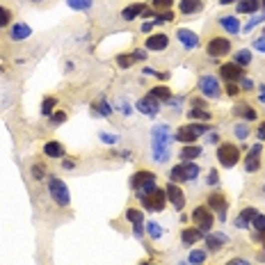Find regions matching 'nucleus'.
<instances>
[{
    "mask_svg": "<svg viewBox=\"0 0 265 265\" xmlns=\"http://www.w3.org/2000/svg\"><path fill=\"white\" fill-rule=\"evenodd\" d=\"M151 137H153V158H156L158 163H165L169 158V142H172V137H169L167 133V126H158V128L151 130Z\"/></svg>",
    "mask_w": 265,
    "mask_h": 265,
    "instance_id": "1",
    "label": "nucleus"
},
{
    "mask_svg": "<svg viewBox=\"0 0 265 265\" xmlns=\"http://www.w3.org/2000/svg\"><path fill=\"white\" fill-rule=\"evenodd\" d=\"M217 163L222 165L224 169H231L240 163V149L238 144H233V142H222V144L217 146Z\"/></svg>",
    "mask_w": 265,
    "mask_h": 265,
    "instance_id": "2",
    "label": "nucleus"
},
{
    "mask_svg": "<svg viewBox=\"0 0 265 265\" xmlns=\"http://www.w3.org/2000/svg\"><path fill=\"white\" fill-rule=\"evenodd\" d=\"M192 222H195V227L201 233H211L213 227H215V215H213V211L208 206H197L192 211Z\"/></svg>",
    "mask_w": 265,
    "mask_h": 265,
    "instance_id": "3",
    "label": "nucleus"
},
{
    "mask_svg": "<svg viewBox=\"0 0 265 265\" xmlns=\"http://www.w3.org/2000/svg\"><path fill=\"white\" fill-rule=\"evenodd\" d=\"M206 130H208V124H190V126H181L179 130H176V140L183 142V144H195L197 140H199V135H204Z\"/></svg>",
    "mask_w": 265,
    "mask_h": 265,
    "instance_id": "4",
    "label": "nucleus"
},
{
    "mask_svg": "<svg viewBox=\"0 0 265 265\" xmlns=\"http://www.w3.org/2000/svg\"><path fill=\"white\" fill-rule=\"evenodd\" d=\"M48 195H50V199H53L57 206H62V208H66L69 201H71L69 188H66V183L60 181V179H50L48 181Z\"/></svg>",
    "mask_w": 265,
    "mask_h": 265,
    "instance_id": "5",
    "label": "nucleus"
},
{
    "mask_svg": "<svg viewBox=\"0 0 265 265\" xmlns=\"http://www.w3.org/2000/svg\"><path fill=\"white\" fill-rule=\"evenodd\" d=\"M206 53L211 57H227L231 53V39L217 34V37H211L208 43H206Z\"/></svg>",
    "mask_w": 265,
    "mask_h": 265,
    "instance_id": "6",
    "label": "nucleus"
},
{
    "mask_svg": "<svg viewBox=\"0 0 265 265\" xmlns=\"http://www.w3.org/2000/svg\"><path fill=\"white\" fill-rule=\"evenodd\" d=\"M140 201H142V206H144L146 211L160 213V211H165V206H167V195H165V190L156 188L151 195L140 197Z\"/></svg>",
    "mask_w": 265,
    "mask_h": 265,
    "instance_id": "7",
    "label": "nucleus"
},
{
    "mask_svg": "<svg viewBox=\"0 0 265 265\" xmlns=\"http://www.w3.org/2000/svg\"><path fill=\"white\" fill-rule=\"evenodd\" d=\"M197 87H199V92L204 94L206 98H213V101H215V98L222 96V87H220V80H217L215 76H201Z\"/></svg>",
    "mask_w": 265,
    "mask_h": 265,
    "instance_id": "8",
    "label": "nucleus"
},
{
    "mask_svg": "<svg viewBox=\"0 0 265 265\" xmlns=\"http://www.w3.org/2000/svg\"><path fill=\"white\" fill-rule=\"evenodd\" d=\"M206 206L211 208V211H217V215H220V220H227V211H229V199L222 195V192H211L208 195V199H206Z\"/></svg>",
    "mask_w": 265,
    "mask_h": 265,
    "instance_id": "9",
    "label": "nucleus"
},
{
    "mask_svg": "<svg viewBox=\"0 0 265 265\" xmlns=\"http://www.w3.org/2000/svg\"><path fill=\"white\" fill-rule=\"evenodd\" d=\"M165 195H167L169 204H172L176 211H183L185 208V192L179 188V183H172V181H169V183L165 185Z\"/></svg>",
    "mask_w": 265,
    "mask_h": 265,
    "instance_id": "10",
    "label": "nucleus"
},
{
    "mask_svg": "<svg viewBox=\"0 0 265 265\" xmlns=\"http://www.w3.org/2000/svg\"><path fill=\"white\" fill-rule=\"evenodd\" d=\"M220 78H224V82H240L245 78V69L236 62H227L220 66Z\"/></svg>",
    "mask_w": 265,
    "mask_h": 265,
    "instance_id": "11",
    "label": "nucleus"
},
{
    "mask_svg": "<svg viewBox=\"0 0 265 265\" xmlns=\"http://www.w3.org/2000/svg\"><path fill=\"white\" fill-rule=\"evenodd\" d=\"M261 153H263V146H261V142L256 146H252L249 149V153L245 156V172L254 174L261 169Z\"/></svg>",
    "mask_w": 265,
    "mask_h": 265,
    "instance_id": "12",
    "label": "nucleus"
},
{
    "mask_svg": "<svg viewBox=\"0 0 265 265\" xmlns=\"http://www.w3.org/2000/svg\"><path fill=\"white\" fill-rule=\"evenodd\" d=\"M146 185H156V174L149 172V169H140L137 174H133V179H130V188L135 190H142Z\"/></svg>",
    "mask_w": 265,
    "mask_h": 265,
    "instance_id": "13",
    "label": "nucleus"
},
{
    "mask_svg": "<svg viewBox=\"0 0 265 265\" xmlns=\"http://www.w3.org/2000/svg\"><path fill=\"white\" fill-rule=\"evenodd\" d=\"M169 46V37L163 32H156V34H149L144 41V48L151 50V53H160V50H165Z\"/></svg>",
    "mask_w": 265,
    "mask_h": 265,
    "instance_id": "14",
    "label": "nucleus"
},
{
    "mask_svg": "<svg viewBox=\"0 0 265 265\" xmlns=\"http://www.w3.org/2000/svg\"><path fill=\"white\" fill-rule=\"evenodd\" d=\"M137 110H140L142 114H146V117H156L158 112H160V101H156L153 96H142L140 101H137Z\"/></svg>",
    "mask_w": 265,
    "mask_h": 265,
    "instance_id": "15",
    "label": "nucleus"
},
{
    "mask_svg": "<svg viewBox=\"0 0 265 265\" xmlns=\"http://www.w3.org/2000/svg\"><path fill=\"white\" fill-rule=\"evenodd\" d=\"M176 39H179L181 46L188 50H195L197 46H199V37H197L192 30H185V27H179V30H176Z\"/></svg>",
    "mask_w": 265,
    "mask_h": 265,
    "instance_id": "16",
    "label": "nucleus"
},
{
    "mask_svg": "<svg viewBox=\"0 0 265 265\" xmlns=\"http://www.w3.org/2000/svg\"><path fill=\"white\" fill-rule=\"evenodd\" d=\"M227 243H229L227 233H213L211 231L206 236V249H208V252H217V249H222Z\"/></svg>",
    "mask_w": 265,
    "mask_h": 265,
    "instance_id": "17",
    "label": "nucleus"
},
{
    "mask_svg": "<svg viewBox=\"0 0 265 265\" xmlns=\"http://www.w3.org/2000/svg\"><path fill=\"white\" fill-rule=\"evenodd\" d=\"M201 240H204V233H201L197 227H190V229H183V231H181V243H183L185 247H192V245L201 243Z\"/></svg>",
    "mask_w": 265,
    "mask_h": 265,
    "instance_id": "18",
    "label": "nucleus"
},
{
    "mask_svg": "<svg viewBox=\"0 0 265 265\" xmlns=\"http://www.w3.org/2000/svg\"><path fill=\"white\" fill-rule=\"evenodd\" d=\"M233 114H236V117H240V119H245V121H256V117H259V114H256V110L252 108V105H249V103H236V108H233Z\"/></svg>",
    "mask_w": 265,
    "mask_h": 265,
    "instance_id": "19",
    "label": "nucleus"
},
{
    "mask_svg": "<svg viewBox=\"0 0 265 265\" xmlns=\"http://www.w3.org/2000/svg\"><path fill=\"white\" fill-rule=\"evenodd\" d=\"M64 144H62V142H57V140H50V142H46V144H43V156L46 158H57V160H60V158H64Z\"/></svg>",
    "mask_w": 265,
    "mask_h": 265,
    "instance_id": "20",
    "label": "nucleus"
},
{
    "mask_svg": "<svg viewBox=\"0 0 265 265\" xmlns=\"http://www.w3.org/2000/svg\"><path fill=\"white\" fill-rule=\"evenodd\" d=\"M204 9V2L201 0H181L179 2V11L185 16H192V14H199Z\"/></svg>",
    "mask_w": 265,
    "mask_h": 265,
    "instance_id": "21",
    "label": "nucleus"
},
{
    "mask_svg": "<svg viewBox=\"0 0 265 265\" xmlns=\"http://www.w3.org/2000/svg\"><path fill=\"white\" fill-rule=\"evenodd\" d=\"M30 34H32L30 25H25V23H11V30H9L11 41H23V39H27Z\"/></svg>",
    "mask_w": 265,
    "mask_h": 265,
    "instance_id": "22",
    "label": "nucleus"
},
{
    "mask_svg": "<svg viewBox=\"0 0 265 265\" xmlns=\"http://www.w3.org/2000/svg\"><path fill=\"white\" fill-rule=\"evenodd\" d=\"M144 9H146L144 2H133V5H128V7L121 9V18H124V21H133V18L142 16V11Z\"/></svg>",
    "mask_w": 265,
    "mask_h": 265,
    "instance_id": "23",
    "label": "nucleus"
},
{
    "mask_svg": "<svg viewBox=\"0 0 265 265\" xmlns=\"http://www.w3.org/2000/svg\"><path fill=\"white\" fill-rule=\"evenodd\" d=\"M256 213H259V211H256V208H252V206H249V208H245V211L236 217V227H238V229L252 227V220L256 217Z\"/></svg>",
    "mask_w": 265,
    "mask_h": 265,
    "instance_id": "24",
    "label": "nucleus"
},
{
    "mask_svg": "<svg viewBox=\"0 0 265 265\" xmlns=\"http://www.w3.org/2000/svg\"><path fill=\"white\" fill-rule=\"evenodd\" d=\"M169 181H172V183H185V181H188V169H185V163L174 165V167L169 169Z\"/></svg>",
    "mask_w": 265,
    "mask_h": 265,
    "instance_id": "25",
    "label": "nucleus"
},
{
    "mask_svg": "<svg viewBox=\"0 0 265 265\" xmlns=\"http://www.w3.org/2000/svg\"><path fill=\"white\" fill-rule=\"evenodd\" d=\"M201 153H204V149L197 144H185L183 149H181V160L183 163H190V160H195V158H199Z\"/></svg>",
    "mask_w": 265,
    "mask_h": 265,
    "instance_id": "26",
    "label": "nucleus"
},
{
    "mask_svg": "<svg viewBox=\"0 0 265 265\" xmlns=\"http://www.w3.org/2000/svg\"><path fill=\"white\" fill-rule=\"evenodd\" d=\"M220 25H222L229 34H238L240 32V21H238V16H222V18H220Z\"/></svg>",
    "mask_w": 265,
    "mask_h": 265,
    "instance_id": "27",
    "label": "nucleus"
},
{
    "mask_svg": "<svg viewBox=\"0 0 265 265\" xmlns=\"http://www.w3.org/2000/svg\"><path fill=\"white\" fill-rule=\"evenodd\" d=\"M149 96H153L156 101H172V89L169 87H165V85H158V87H153V89H149Z\"/></svg>",
    "mask_w": 265,
    "mask_h": 265,
    "instance_id": "28",
    "label": "nucleus"
},
{
    "mask_svg": "<svg viewBox=\"0 0 265 265\" xmlns=\"http://www.w3.org/2000/svg\"><path fill=\"white\" fill-rule=\"evenodd\" d=\"M259 7H261L259 0H240L236 9H238V14H254V11H259Z\"/></svg>",
    "mask_w": 265,
    "mask_h": 265,
    "instance_id": "29",
    "label": "nucleus"
},
{
    "mask_svg": "<svg viewBox=\"0 0 265 265\" xmlns=\"http://www.w3.org/2000/svg\"><path fill=\"white\" fill-rule=\"evenodd\" d=\"M206 259H208V249H192V252L188 254L190 265H204Z\"/></svg>",
    "mask_w": 265,
    "mask_h": 265,
    "instance_id": "30",
    "label": "nucleus"
},
{
    "mask_svg": "<svg viewBox=\"0 0 265 265\" xmlns=\"http://www.w3.org/2000/svg\"><path fill=\"white\" fill-rule=\"evenodd\" d=\"M188 114H190V119H199V121H204V124H211V119H213V114L204 108H192Z\"/></svg>",
    "mask_w": 265,
    "mask_h": 265,
    "instance_id": "31",
    "label": "nucleus"
},
{
    "mask_svg": "<svg viewBox=\"0 0 265 265\" xmlns=\"http://www.w3.org/2000/svg\"><path fill=\"white\" fill-rule=\"evenodd\" d=\"M233 62H236L238 66H243V69H245V66H249V64H252V50H247V48L238 50V53L233 55Z\"/></svg>",
    "mask_w": 265,
    "mask_h": 265,
    "instance_id": "32",
    "label": "nucleus"
},
{
    "mask_svg": "<svg viewBox=\"0 0 265 265\" xmlns=\"http://www.w3.org/2000/svg\"><path fill=\"white\" fill-rule=\"evenodd\" d=\"M135 55L133 53H121V55H117V66L119 69H130V66L135 64Z\"/></svg>",
    "mask_w": 265,
    "mask_h": 265,
    "instance_id": "33",
    "label": "nucleus"
},
{
    "mask_svg": "<svg viewBox=\"0 0 265 265\" xmlns=\"http://www.w3.org/2000/svg\"><path fill=\"white\" fill-rule=\"evenodd\" d=\"M126 220H128L133 227H135V224H144V215H142V211H137V208H128V211H126Z\"/></svg>",
    "mask_w": 265,
    "mask_h": 265,
    "instance_id": "34",
    "label": "nucleus"
},
{
    "mask_svg": "<svg viewBox=\"0 0 265 265\" xmlns=\"http://www.w3.org/2000/svg\"><path fill=\"white\" fill-rule=\"evenodd\" d=\"M48 176V167L43 163H32V179L34 181H43Z\"/></svg>",
    "mask_w": 265,
    "mask_h": 265,
    "instance_id": "35",
    "label": "nucleus"
},
{
    "mask_svg": "<svg viewBox=\"0 0 265 265\" xmlns=\"http://www.w3.org/2000/svg\"><path fill=\"white\" fill-rule=\"evenodd\" d=\"M55 105H57V98H55V96L43 98V103H41V114H43V117H50L53 110H55Z\"/></svg>",
    "mask_w": 265,
    "mask_h": 265,
    "instance_id": "36",
    "label": "nucleus"
},
{
    "mask_svg": "<svg viewBox=\"0 0 265 265\" xmlns=\"http://www.w3.org/2000/svg\"><path fill=\"white\" fill-rule=\"evenodd\" d=\"M252 227L256 229V233H259V236H265V215L256 213V217L252 220Z\"/></svg>",
    "mask_w": 265,
    "mask_h": 265,
    "instance_id": "37",
    "label": "nucleus"
},
{
    "mask_svg": "<svg viewBox=\"0 0 265 265\" xmlns=\"http://www.w3.org/2000/svg\"><path fill=\"white\" fill-rule=\"evenodd\" d=\"M9 25H11V11L0 5V30H2V27H9Z\"/></svg>",
    "mask_w": 265,
    "mask_h": 265,
    "instance_id": "38",
    "label": "nucleus"
},
{
    "mask_svg": "<svg viewBox=\"0 0 265 265\" xmlns=\"http://www.w3.org/2000/svg\"><path fill=\"white\" fill-rule=\"evenodd\" d=\"M156 25H163V23H172L174 21V11L169 9V11H160V14H156Z\"/></svg>",
    "mask_w": 265,
    "mask_h": 265,
    "instance_id": "39",
    "label": "nucleus"
},
{
    "mask_svg": "<svg viewBox=\"0 0 265 265\" xmlns=\"http://www.w3.org/2000/svg\"><path fill=\"white\" fill-rule=\"evenodd\" d=\"M69 7H71V9L87 11L89 7H92V0H69Z\"/></svg>",
    "mask_w": 265,
    "mask_h": 265,
    "instance_id": "40",
    "label": "nucleus"
},
{
    "mask_svg": "<svg viewBox=\"0 0 265 265\" xmlns=\"http://www.w3.org/2000/svg\"><path fill=\"white\" fill-rule=\"evenodd\" d=\"M151 5H153V9H158V11H169L174 5V0H151Z\"/></svg>",
    "mask_w": 265,
    "mask_h": 265,
    "instance_id": "41",
    "label": "nucleus"
},
{
    "mask_svg": "<svg viewBox=\"0 0 265 265\" xmlns=\"http://www.w3.org/2000/svg\"><path fill=\"white\" fill-rule=\"evenodd\" d=\"M146 233H149L153 240H158L160 236H163V229L158 227V222H149V224H146Z\"/></svg>",
    "mask_w": 265,
    "mask_h": 265,
    "instance_id": "42",
    "label": "nucleus"
},
{
    "mask_svg": "<svg viewBox=\"0 0 265 265\" xmlns=\"http://www.w3.org/2000/svg\"><path fill=\"white\" fill-rule=\"evenodd\" d=\"M185 169H188V181H195L197 176H199V172H201V167H199V165H195L192 160L185 163Z\"/></svg>",
    "mask_w": 265,
    "mask_h": 265,
    "instance_id": "43",
    "label": "nucleus"
},
{
    "mask_svg": "<svg viewBox=\"0 0 265 265\" xmlns=\"http://www.w3.org/2000/svg\"><path fill=\"white\" fill-rule=\"evenodd\" d=\"M50 121H53V126H60L66 121V112L64 110H55L53 114H50Z\"/></svg>",
    "mask_w": 265,
    "mask_h": 265,
    "instance_id": "44",
    "label": "nucleus"
},
{
    "mask_svg": "<svg viewBox=\"0 0 265 265\" xmlns=\"http://www.w3.org/2000/svg\"><path fill=\"white\" fill-rule=\"evenodd\" d=\"M233 133H236V137H238V140H247V137H249V128L245 124H238L236 128H233Z\"/></svg>",
    "mask_w": 265,
    "mask_h": 265,
    "instance_id": "45",
    "label": "nucleus"
},
{
    "mask_svg": "<svg viewBox=\"0 0 265 265\" xmlns=\"http://www.w3.org/2000/svg\"><path fill=\"white\" fill-rule=\"evenodd\" d=\"M227 94L231 98H236V96H240V87L236 85V82H227Z\"/></svg>",
    "mask_w": 265,
    "mask_h": 265,
    "instance_id": "46",
    "label": "nucleus"
},
{
    "mask_svg": "<svg viewBox=\"0 0 265 265\" xmlns=\"http://www.w3.org/2000/svg\"><path fill=\"white\" fill-rule=\"evenodd\" d=\"M254 48L259 50V53H265V34H261V37L254 39Z\"/></svg>",
    "mask_w": 265,
    "mask_h": 265,
    "instance_id": "47",
    "label": "nucleus"
},
{
    "mask_svg": "<svg viewBox=\"0 0 265 265\" xmlns=\"http://www.w3.org/2000/svg\"><path fill=\"white\" fill-rule=\"evenodd\" d=\"M227 265H252L247 259H240V256H236V259H231Z\"/></svg>",
    "mask_w": 265,
    "mask_h": 265,
    "instance_id": "48",
    "label": "nucleus"
},
{
    "mask_svg": "<svg viewBox=\"0 0 265 265\" xmlns=\"http://www.w3.org/2000/svg\"><path fill=\"white\" fill-rule=\"evenodd\" d=\"M240 87H243L245 92H249V89H252V87H254V82L249 80V78H243V80H240Z\"/></svg>",
    "mask_w": 265,
    "mask_h": 265,
    "instance_id": "49",
    "label": "nucleus"
},
{
    "mask_svg": "<svg viewBox=\"0 0 265 265\" xmlns=\"http://www.w3.org/2000/svg\"><path fill=\"white\" fill-rule=\"evenodd\" d=\"M256 135H259V142H263V140H265V121H261L259 130H256Z\"/></svg>",
    "mask_w": 265,
    "mask_h": 265,
    "instance_id": "50",
    "label": "nucleus"
},
{
    "mask_svg": "<svg viewBox=\"0 0 265 265\" xmlns=\"http://www.w3.org/2000/svg\"><path fill=\"white\" fill-rule=\"evenodd\" d=\"M206 181H208L211 185H217V172H215V169H211V174H208V179H206Z\"/></svg>",
    "mask_w": 265,
    "mask_h": 265,
    "instance_id": "51",
    "label": "nucleus"
},
{
    "mask_svg": "<svg viewBox=\"0 0 265 265\" xmlns=\"http://www.w3.org/2000/svg\"><path fill=\"white\" fill-rule=\"evenodd\" d=\"M261 21H263V16H261V18H259V16H256V18H252V21L247 23V27H245V30H252V27H256Z\"/></svg>",
    "mask_w": 265,
    "mask_h": 265,
    "instance_id": "52",
    "label": "nucleus"
},
{
    "mask_svg": "<svg viewBox=\"0 0 265 265\" xmlns=\"http://www.w3.org/2000/svg\"><path fill=\"white\" fill-rule=\"evenodd\" d=\"M259 101L265 105V85H259Z\"/></svg>",
    "mask_w": 265,
    "mask_h": 265,
    "instance_id": "53",
    "label": "nucleus"
},
{
    "mask_svg": "<svg viewBox=\"0 0 265 265\" xmlns=\"http://www.w3.org/2000/svg\"><path fill=\"white\" fill-rule=\"evenodd\" d=\"M192 108H206V101L204 98H195V101H192Z\"/></svg>",
    "mask_w": 265,
    "mask_h": 265,
    "instance_id": "54",
    "label": "nucleus"
},
{
    "mask_svg": "<svg viewBox=\"0 0 265 265\" xmlns=\"http://www.w3.org/2000/svg\"><path fill=\"white\" fill-rule=\"evenodd\" d=\"M153 25H156V23H144V25H142V32H151Z\"/></svg>",
    "mask_w": 265,
    "mask_h": 265,
    "instance_id": "55",
    "label": "nucleus"
},
{
    "mask_svg": "<svg viewBox=\"0 0 265 265\" xmlns=\"http://www.w3.org/2000/svg\"><path fill=\"white\" fill-rule=\"evenodd\" d=\"M73 167V160H64V169H71Z\"/></svg>",
    "mask_w": 265,
    "mask_h": 265,
    "instance_id": "56",
    "label": "nucleus"
},
{
    "mask_svg": "<svg viewBox=\"0 0 265 265\" xmlns=\"http://www.w3.org/2000/svg\"><path fill=\"white\" fill-rule=\"evenodd\" d=\"M229 2H240V0H220V5H229Z\"/></svg>",
    "mask_w": 265,
    "mask_h": 265,
    "instance_id": "57",
    "label": "nucleus"
},
{
    "mask_svg": "<svg viewBox=\"0 0 265 265\" xmlns=\"http://www.w3.org/2000/svg\"><path fill=\"white\" fill-rule=\"evenodd\" d=\"M261 243H263V249H265V236H261Z\"/></svg>",
    "mask_w": 265,
    "mask_h": 265,
    "instance_id": "58",
    "label": "nucleus"
},
{
    "mask_svg": "<svg viewBox=\"0 0 265 265\" xmlns=\"http://www.w3.org/2000/svg\"><path fill=\"white\" fill-rule=\"evenodd\" d=\"M142 265H153V263H149V261H144V263H142Z\"/></svg>",
    "mask_w": 265,
    "mask_h": 265,
    "instance_id": "59",
    "label": "nucleus"
},
{
    "mask_svg": "<svg viewBox=\"0 0 265 265\" xmlns=\"http://www.w3.org/2000/svg\"><path fill=\"white\" fill-rule=\"evenodd\" d=\"M261 5H263V9H265V0H263V2H261Z\"/></svg>",
    "mask_w": 265,
    "mask_h": 265,
    "instance_id": "60",
    "label": "nucleus"
},
{
    "mask_svg": "<svg viewBox=\"0 0 265 265\" xmlns=\"http://www.w3.org/2000/svg\"><path fill=\"white\" fill-rule=\"evenodd\" d=\"M34 2H41V0H34Z\"/></svg>",
    "mask_w": 265,
    "mask_h": 265,
    "instance_id": "61",
    "label": "nucleus"
}]
</instances>
